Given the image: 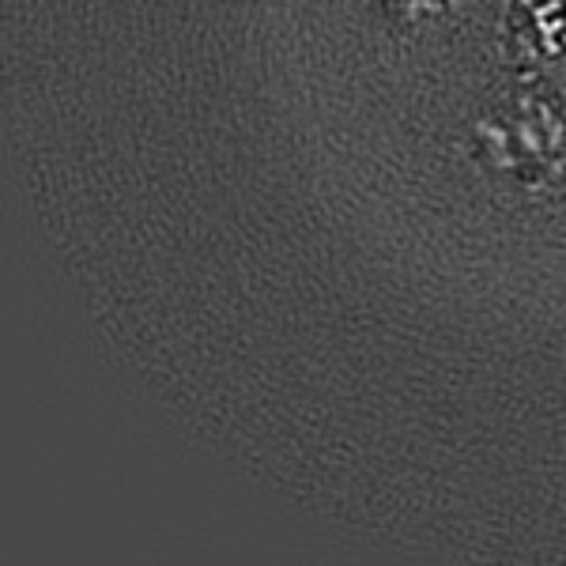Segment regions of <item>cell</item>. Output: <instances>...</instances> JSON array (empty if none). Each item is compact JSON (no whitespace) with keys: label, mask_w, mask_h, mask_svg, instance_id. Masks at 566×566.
Instances as JSON below:
<instances>
[{"label":"cell","mask_w":566,"mask_h":566,"mask_svg":"<svg viewBox=\"0 0 566 566\" xmlns=\"http://www.w3.org/2000/svg\"><path fill=\"white\" fill-rule=\"evenodd\" d=\"M412 4H423V0H412Z\"/></svg>","instance_id":"6da1fadb"}]
</instances>
